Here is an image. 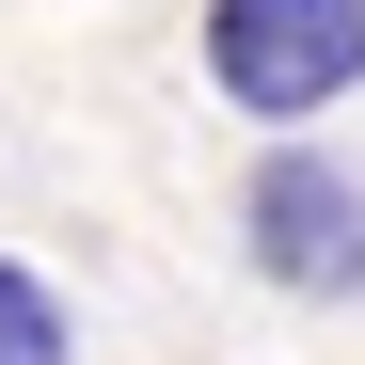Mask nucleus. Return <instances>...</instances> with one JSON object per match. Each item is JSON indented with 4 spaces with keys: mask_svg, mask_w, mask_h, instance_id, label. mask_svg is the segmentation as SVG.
<instances>
[{
    "mask_svg": "<svg viewBox=\"0 0 365 365\" xmlns=\"http://www.w3.org/2000/svg\"><path fill=\"white\" fill-rule=\"evenodd\" d=\"M207 80L255 128H318L365 96V0H207Z\"/></svg>",
    "mask_w": 365,
    "mask_h": 365,
    "instance_id": "f257e3e1",
    "label": "nucleus"
},
{
    "mask_svg": "<svg viewBox=\"0 0 365 365\" xmlns=\"http://www.w3.org/2000/svg\"><path fill=\"white\" fill-rule=\"evenodd\" d=\"M238 238H255L270 286H302V302H365V175H349V159L270 143L255 191H238Z\"/></svg>",
    "mask_w": 365,
    "mask_h": 365,
    "instance_id": "f03ea898",
    "label": "nucleus"
},
{
    "mask_svg": "<svg viewBox=\"0 0 365 365\" xmlns=\"http://www.w3.org/2000/svg\"><path fill=\"white\" fill-rule=\"evenodd\" d=\"M0 365H80V334H64V302H48V270H16V255H0Z\"/></svg>",
    "mask_w": 365,
    "mask_h": 365,
    "instance_id": "7ed1b4c3",
    "label": "nucleus"
}]
</instances>
